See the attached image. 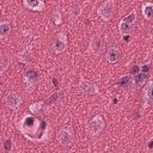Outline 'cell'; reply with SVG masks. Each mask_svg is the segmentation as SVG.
<instances>
[{"instance_id":"1","label":"cell","mask_w":153,"mask_h":153,"mask_svg":"<svg viewBox=\"0 0 153 153\" xmlns=\"http://www.w3.org/2000/svg\"><path fill=\"white\" fill-rule=\"evenodd\" d=\"M19 130L22 134L33 142H43L48 139L49 126L42 118L32 115H24L19 121Z\"/></svg>"},{"instance_id":"2","label":"cell","mask_w":153,"mask_h":153,"mask_svg":"<svg viewBox=\"0 0 153 153\" xmlns=\"http://www.w3.org/2000/svg\"><path fill=\"white\" fill-rule=\"evenodd\" d=\"M59 141L63 147H69L72 146L74 141V133L71 126H65L60 129L59 131Z\"/></svg>"},{"instance_id":"3","label":"cell","mask_w":153,"mask_h":153,"mask_svg":"<svg viewBox=\"0 0 153 153\" xmlns=\"http://www.w3.org/2000/svg\"><path fill=\"white\" fill-rule=\"evenodd\" d=\"M115 2L112 0H108L104 1L99 7H98V16L104 19V20H110L115 13Z\"/></svg>"},{"instance_id":"4","label":"cell","mask_w":153,"mask_h":153,"mask_svg":"<svg viewBox=\"0 0 153 153\" xmlns=\"http://www.w3.org/2000/svg\"><path fill=\"white\" fill-rule=\"evenodd\" d=\"M104 124H105V122H104L103 117H102L100 115H96V116L91 120V122H90V124H88V130H90V133H91L92 135H98V134L103 130Z\"/></svg>"},{"instance_id":"5","label":"cell","mask_w":153,"mask_h":153,"mask_svg":"<svg viewBox=\"0 0 153 153\" xmlns=\"http://www.w3.org/2000/svg\"><path fill=\"white\" fill-rule=\"evenodd\" d=\"M104 49V42L99 36H93L91 42H90V50L93 55L99 56L103 53Z\"/></svg>"},{"instance_id":"6","label":"cell","mask_w":153,"mask_h":153,"mask_svg":"<svg viewBox=\"0 0 153 153\" xmlns=\"http://www.w3.org/2000/svg\"><path fill=\"white\" fill-rule=\"evenodd\" d=\"M67 44H68V41H67V36L65 33H57L56 38H55V42H54V51L55 53H63L66 49H67Z\"/></svg>"},{"instance_id":"7","label":"cell","mask_w":153,"mask_h":153,"mask_svg":"<svg viewBox=\"0 0 153 153\" xmlns=\"http://www.w3.org/2000/svg\"><path fill=\"white\" fill-rule=\"evenodd\" d=\"M6 105L11 109V110H17L20 104H22V97L19 94H17L16 92H10L7 96H6Z\"/></svg>"},{"instance_id":"8","label":"cell","mask_w":153,"mask_h":153,"mask_svg":"<svg viewBox=\"0 0 153 153\" xmlns=\"http://www.w3.org/2000/svg\"><path fill=\"white\" fill-rule=\"evenodd\" d=\"M24 81H25V85H26V90L27 91H32L36 85H37V81H38V75L35 71H27L24 75Z\"/></svg>"},{"instance_id":"9","label":"cell","mask_w":153,"mask_h":153,"mask_svg":"<svg viewBox=\"0 0 153 153\" xmlns=\"http://www.w3.org/2000/svg\"><path fill=\"white\" fill-rule=\"evenodd\" d=\"M79 86H80V90L85 94H94V93L98 92V88H97L96 84H93V82H91L88 80H85V79H82L80 81V85Z\"/></svg>"},{"instance_id":"10","label":"cell","mask_w":153,"mask_h":153,"mask_svg":"<svg viewBox=\"0 0 153 153\" xmlns=\"http://www.w3.org/2000/svg\"><path fill=\"white\" fill-rule=\"evenodd\" d=\"M120 56H121V51L117 47H110L106 51V60L110 63L117 62L120 60Z\"/></svg>"},{"instance_id":"11","label":"cell","mask_w":153,"mask_h":153,"mask_svg":"<svg viewBox=\"0 0 153 153\" xmlns=\"http://www.w3.org/2000/svg\"><path fill=\"white\" fill-rule=\"evenodd\" d=\"M23 4H24L25 7L32 10V11H42L45 6L44 1H42V0H29V1L25 0Z\"/></svg>"},{"instance_id":"12","label":"cell","mask_w":153,"mask_h":153,"mask_svg":"<svg viewBox=\"0 0 153 153\" xmlns=\"http://www.w3.org/2000/svg\"><path fill=\"white\" fill-rule=\"evenodd\" d=\"M152 86L153 81L148 80L145 88H143V99H145V106H149L152 104Z\"/></svg>"},{"instance_id":"13","label":"cell","mask_w":153,"mask_h":153,"mask_svg":"<svg viewBox=\"0 0 153 153\" xmlns=\"http://www.w3.org/2000/svg\"><path fill=\"white\" fill-rule=\"evenodd\" d=\"M142 16L148 20L152 19L153 17V4L152 2L146 1L142 4Z\"/></svg>"},{"instance_id":"14","label":"cell","mask_w":153,"mask_h":153,"mask_svg":"<svg viewBox=\"0 0 153 153\" xmlns=\"http://www.w3.org/2000/svg\"><path fill=\"white\" fill-rule=\"evenodd\" d=\"M147 78H148V73L139 72L137 74H135V75H134V78H133L131 82H133L136 87H139V86H141V85H143V84H145V81L147 80Z\"/></svg>"},{"instance_id":"15","label":"cell","mask_w":153,"mask_h":153,"mask_svg":"<svg viewBox=\"0 0 153 153\" xmlns=\"http://www.w3.org/2000/svg\"><path fill=\"white\" fill-rule=\"evenodd\" d=\"M11 32V25L8 22H1L0 23V37H7L8 33Z\"/></svg>"},{"instance_id":"16","label":"cell","mask_w":153,"mask_h":153,"mask_svg":"<svg viewBox=\"0 0 153 153\" xmlns=\"http://www.w3.org/2000/svg\"><path fill=\"white\" fill-rule=\"evenodd\" d=\"M135 18H136V12H135V10H134V11H131L128 16L123 17V19H122L121 22H123V23H126V24H129V25H133L134 22H135Z\"/></svg>"},{"instance_id":"17","label":"cell","mask_w":153,"mask_h":153,"mask_svg":"<svg viewBox=\"0 0 153 153\" xmlns=\"http://www.w3.org/2000/svg\"><path fill=\"white\" fill-rule=\"evenodd\" d=\"M131 84V78L129 75H124V76H121L117 81H116V85L117 86H129Z\"/></svg>"},{"instance_id":"18","label":"cell","mask_w":153,"mask_h":153,"mask_svg":"<svg viewBox=\"0 0 153 153\" xmlns=\"http://www.w3.org/2000/svg\"><path fill=\"white\" fill-rule=\"evenodd\" d=\"M42 106H43V102H36L29 106V110L32 115H37L39 112V110L42 109Z\"/></svg>"},{"instance_id":"19","label":"cell","mask_w":153,"mask_h":153,"mask_svg":"<svg viewBox=\"0 0 153 153\" xmlns=\"http://www.w3.org/2000/svg\"><path fill=\"white\" fill-rule=\"evenodd\" d=\"M118 29H120V31H121L122 35H128V33L131 31L133 26L129 25V24H126V23H123V22H120V24H118Z\"/></svg>"},{"instance_id":"20","label":"cell","mask_w":153,"mask_h":153,"mask_svg":"<svg viewBox=\"0 0 153 153\" xmlns=\"http://www.w3.org/2000/svg\"><path fill=\"white\" fill-rule=\"evenodd\" d=\"M69 13H71V17H72V18H76V17H79V16L81 14V7H80L79 5L74 4V5L71 7Z\"/></svg>"},{"instance_id":"21","label":"cell","mask_w":153,"mask_h":153,"mask_svg":"<svg viewBox=\"0 0 153 153\" xmlns=\"http://www.w3.org/2000/svg\"><path fill=\"white\" fill-rule=\"evenodd\" d=\"M18 59H19V61H22L24 63H29L30 62V53L27 50H24L18 55Z\"/></svg>"},{"instance_id":"22","label":"cell","mask_w":153,"mask_h":153,"mask_svg":"<svg viewBox=\"0 0 153 153\" xmlns=\"http://www.w3.org/2000/svg\"><path fill=\"white\" fill-rule=\"evenodd\" d=\"M8 65H10V62H8V60L6 57H0V73H2L4 71H6L7 67H8Z\"/></svg>"},{"instance_id":"23","label":"cell","mask_w":153,"mask_h":153,"mask_svg":"<svg viewBox=\"0 0 153 153\" xmlns=\"http://www.w3.org/2000/svg\"><path fill=\"white\" fill-rule=\"evenodd\" d=\"M54 23H55L56 25L61 24V13H60L59 11H55V12H54Z\"/></svg>"},{"instance_id":"24","label":"cell","mask_w":153,"mask_h":153,"mask_svg":"<svg viewBox=\"0 0 153 153\" xmlns=\"http://www.w3.org/2000/svg\"><path fill=\"white\" fill-rule=\"evenodd\" d=\"M60 94H61V92H57V93H54L49 99H48V104H51V103H54V102H56L57 99H59V97H60Z\"/></svg>"},{"instance_id":"25","label":"cell","mask_w":153,"mask_h":153,"mask_svg":"<svg viewBox=\"0 0 153 153\" xmlns=\"http://www.w3.org/2000/svg\"><path fill=\"white\" fill-rule=\"evenodd\" d=\"M12 148V141L10 140V139H7L6 141H5V149L6 151H10Z\"/></svg>"},{"instance_id":"26","label":"cell","mask_w":153,"mask_h":153,"mask_svg":"<svg viewBox=\"0 0 153 153\" xmlns=\"http://www.w3.org/2000/svg\"><path fill=\"white\" fill-rule=\"evenodd\" d=\"M148 69H149V63H146V65H143V66L140 68V72H142V73H148Z\"/></svg>"},{"instance_id":"27","label":"cell","mask_w":153,"mask_h":153,"mask_svg":"<svg viewBox=\"0 0 153 153\" xmlns=\"http://www.w3.org/2000/svg\"><path fill=\"white\" fill-rule=\"evenodd\" d=\"M140 72V68L137 67V66H133V68H131V73H135V74H137Z\"/></svg>"},{"instance_id":"28","label":"cell","mask_w":153,"mask_h":153,"mask_svg":"<svg viewBox=\"0 0 153 153\" xmlns=\"http://www.w3.org/2000/svg\"><path fill=\"white\" fill-rule=\"evenodd\" d=\"M123 41L130 42V36H129V35H123Z\"/></svg>"}]
</instances>
